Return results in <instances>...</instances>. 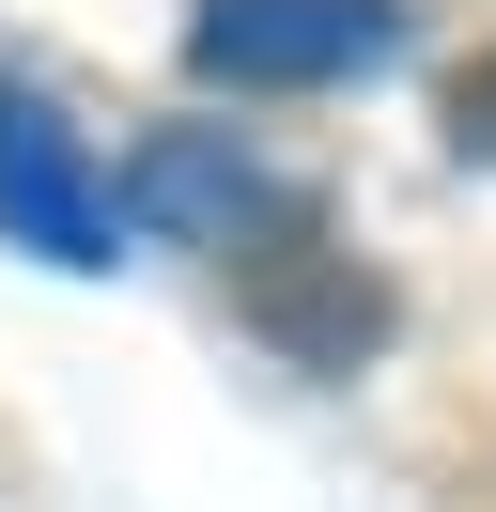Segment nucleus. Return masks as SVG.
<instances>
[{
    "label": "nucleus",
    "instance_id": "3",
    "mask_svg": "<svg viewBox=\"0 0 496 512\" xmlns=\"http://www.w3.org/2000/svg\"><path fill=\"white\" fill-rule=\"evenodd\" d=\"M109 202H124L140 233H171V249H217V264H233V249H264V233H295L279 171L248 156V140H217V125H171V140H155V156L124 171Z\"/></svg>",
    "mask_w": 496,
    "mask_h": 512
},
{
    "label": "nucleus",
    "instance_id": "1",
    "mask_svg": "<svg viewBox=\"0 0 496 512\" xmlns=\"http://www.w3.org/2000/svg\"><path fill=\"white\" fill-rule=\"evenodd\" d=\"M372 63H403V0H202L186 16V78L217 94H341Z\"/></svg>",
    "mask_w": 496,
    "mask_h": 512
},
{
    "label": "nucleus",
    "instance_id": "4",
    "mask_svg": "<svg viewBox=\"0 0 496 512\" xmlns=\"http://www.w3.org/2000/svg\"><path fill=\"white\" fill-rule=\"evenodd\" d=\"M248 326H264L295 373H357V357L388 342V280H372L357 249H326V233H264V249H248Z\"/></svg>",
    "mask_w": 496,
    "mask_h": 512
},
{
    "label": "nucleus",
    "instance_id": "5",
    "mask_svg": "<svg viewBox=\"0 0 496 512\" xmlns=\"http://www.w3.org/2000/svg\"><path fill=\"white\" fill-rule=\"evenodd\" d=\"M450 171H496V47L450 78Z\"/></svg>",
    "mask_w": 496,
    "mask_h": 512
},
{
    "label": "nucleus",
    "instance_id": "2",
    "mask_svg": "<svg viewBox=\"0 0 496 512\" xmlns=\"http://www.w3.org/2000/svg\"><path fill=\"white\" fill-rule=\"evenodd\" d=\"M0 249L62 264V280H93V264L124 249V202H109V171L78 156V125H62L31 78H0Z\"/></svg>",
    "mask_w": 496,
    "mask_h": 512
}]
</instances>
